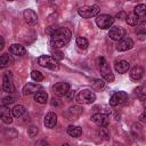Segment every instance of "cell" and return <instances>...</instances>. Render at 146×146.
Wrapping results in <instances>:
<instances>
[{"label":"cell","instance_id":"39","mask_svg":"<svg viewBox=\"0 0 146 146\" xmlns=\"http://www.w3.org/2000/svg\"><path fill=\"white\" fill-rule=\"evenodd\" d=\"M130 1H131V0H130Z\"/></svg>","mask_w":146,"mask_h":146},{"label":"cell","instance_id":"17","mask_svg":"<svg viewBox=\"0 0 146 146\" xmlns=\"http://www.w3.org/2000/svg\"><path fill=\"white\" fill-rule=\"evenodd\" d=\"M57 124V115L52 112H49L46 117H44V125L46 128H49V129H52L55 128V125Z\"/></svg>","mask_w":146,"mask_h":146},{"label":"cell","instance_id":"9","mask_svg":"<svg viewBox=\"0 0 146 146\" xmlns=\"http://www.w3.org/2000/svg\"><path fill=\"white\" fill-rule=\"evenodd\" d=\"M81 114H82V107L79 105H73V106L68 107V110H66V112L64 113V116L68 121H74V120L79 119Z\"/></svg>","mask_w":146,"mask_h":146},{"label":"cell","instance_id":"26","mask_svg":"<svg viewBox=\"0 0 146 146\" xmlns=\"http://www.w3.org/2000/svg\"><path fill=\"white\" fill-rule=\"evenodd\" d=\"M76 46L80 48V49H87L88 48V46H89V43H88V40L87 39H84V38H82V36H79V38H76Z\"/></svg>","mask_w":146,"mask_h":146},{"label":"cell","instance_id":"1","mask_svg":"<svg viewBox=\"0 0 146 146\" xmlns=\"http://www.w3.org/2000/svg\"><path fill=\"white\" fill-rule=\"evenodd\" d=\"M71 31L67 27H57L50 34V43L54 48H63L71 40Z\"/></svg>","mask_w":146,"mask_h":146},{"label":"cell","instance_id":"7","mask_svg":"<svg viewBox=\"0 0 146 146\" xmlns=\"http://www.w3.org/2000/svg\"><path fill=\"white\" fill-rule=\"evenodd\" d=\"M2 89L8 94H13L15 91V86L13 82V74L10 71H6L2 75Z\"/></svg>","mask_w":146,"mask_h":146},{"label":"cell","instance_id":"21","mask_svg":"<svg viewBox=\"0 0 146 146\" xmlns=\"http://www.w3.org/2000/svg\"><path fill=\"white\" fill-rule=\"evenodd\" d=\"M67 133L73 138H78L82 135V129L78 125H70L67 128Z\"/></svg>","mask_w":146,"mask_h":146},{"label":"cell","instance_id":"5","mask_svg":"<svg viewBox=\"0 0 146 146\" xmlns=\"http://www.w3.org/2000/svg\"><path fill=\"white\" fill-rule=\"evenodd\" d=\"M76 100L80 104H91L96 100V95L89 89H83L76 95Z\"/></svg>","mask_w":146,"mask_h":146},{"label":"cell","instance_id":"19","mask_svg":"<svg viewBox=\"0 0 146 146\" xmlns=\"http://www.w3.org/2000/svg\"><path fill=\"white\" fill-rule=\"evenodd\" d=\"M34 100L39 104H46L48 102V94L40 89L36 92H34Z\"/></svg>","mask_w":146,"mask_h":146},{"label":"cell","instance_id":"2","mask_svg":"<svg viewBox=\"0 0 146 146\" xmlns=\"http://www.w3.org/2000/svg\"><path fill=\"white\" fill-rule=\"evenodd\" d=\"M97 63H98V67L100 70V74H102L103 79L107 82H113L114 81V74L112 73L111 66L106 62V59L104 57H99L97 59Z\"/></svg>","mask_w":146,"mask_h":146},{"label":"cell","instance_id":"34","mask_svg":"<svg viewBox=\"0 0 146 146\" xmlns=\"http://www.w3.org/2000/svg\"><path fill=\"white\" fill-rule=\"evenodd\" d=\"M58 99H56V98H52L51 99V105H59V103L57 102Z\"/></svg>","mask_w":146,"mask_h":146},{"label":"cell","instance_id":"4","mask_svg":"<svg viewBox=\"0 0 146 146\" xmlns=\"http://www.w3.org/2000/svg\"><path fill=\"white\" fill-rule=\"evenodd\" d=\"M99 13V6L92 5V6H82L78 9V14L82 18H91L97 16Z\"/></svg>","mask_w":146,"mask_h":146},{"label":"cell","instance_id":"36","mask_svg":"<svg viewBox=\"0 0 146 146\" xmlns=\"http://www.w3.org/2000/svg\"><path fill=\"white\" fill-rule=\"evenodd\" d=\"M0 120H1V115H0Z\"/></svg>","mask_w":146,"mask_h":146},{"label":"cell","instance_id":"38","mask_svg":"<svg viewBox=\"0 0 146 146\" xmlns=\"http://www.w3.org/2000/svg\"><path fill=\"white\" fill-rule=\"evenodd\" d=\"M50 1H54V0H50Z\"/></svg>","mask_w":146,"mask_h":146},{"label":"cell","instance_id":"29","mask_svg":"<svg viewBox=\"0 0 146 146\" xmlns=\"http://www.w3.org/2000/svg\"><path fill=\"white\" fill-rule=\"evenodd\" d=\"M38 132H39V129H38V127H35V125H31V127L27 129V135H29L30 137L36 136Z\"/></svg>","mask_w":146,"mask_h":146},{"label":"cell","instance_id":"28","mask_svg":"<svg viewBox=\"0 0 146 146\" xmlns=\"http://www.w3.org/2000/svg\"><path fill=\"white\" fill-rule=\"evenodd\" d=\"M31 78H32V80H34V81H36V82H40V81L43 80V74H42L41 72L34 70V71L31 72Z\"/></svg>","mask_w":146,"mask_h":146},{"label":"cell","instance_id":"6","mask_svg":"<svg viewBox=\"0 0 146 146\" xmlns=\"http://www.w3.org/2000/svg\"><path fill=\"white\" fill-rule=\"evenodd\" d=\"M113 23H114V18L110 15L103 14V15H97L96 16V24L102 30L110 29L113 25Z\"/></svg>","mask_w":146,"mask_h":146},{"label":"cell","instance_id":"14","mask_svg":"<svg viewBox=\"0 0 146 146\" xmlns=\"http://www.w3.org/2000/svg\"><path fill=\"white\" fill-rule=\"evenodd\" d=\"M23 15H24L25 22H26L29 25L33 26V25H35V24L38 23V15H36L35 11H33L32 9H25L24 13H23Z\"/></svg>","mask_w":146,"mask_h":146},{"label":"cell","instance_id":"30","mask_svg":"<svg viewBox=\"0 0 146 146\" xmlns=\"http://www.w3.org/2000/svg\"><path fill=\"white\" fill-rule=\"evenodd\" d=\"M15 97H13V96H9V97H5L3 99H2V103H3V105H10V104H13L14 102H15Z\"/></svg>","mask_w":146,"mask_h":146},{"label":"cell","instance_id":"15","mask_svg":"<svg viewBox=\"0 0 146 146\" xmlns=\"http://www.w3.org/2000/svg\"><path fill=\"white\" fill-rule=\"evenodd\" d=\"M9 52H10L11 55L16 56V57H22V56L25 55L26 50H25V48H24L22 44L14 43V44H11V46L9 47Z\"/></svg>","mask_w":146,"mask_h":146},{"label":"cell","instance_id":"11","mask_svg":"<svg viewBox=\"0 0 146 146\" xmlns=\"http://www.w3.org/2000/svg\"><path fill=\"white\" fill-rule=\"evenodd\" d=\"M108 36L114 41H119L125 36V30L123 27H120V26L112 27L108 32Z\"/></svg>","mask_w":146,"mask_h":146},{"label":"cell","instance_id":"31","mask_svg":"<svg viewBox=\"0 0 146 146\" xmlns=\"http://www.w3.org/2000/svg\"><path fill=\"white\" fill-rule=\"evenodd\" d=\"M94 84L96 86L97 89H99V88L104 87V81L103 80H94Z\"/></svg>","mask_w":146,"mask_h":146},{"label":"cell","instance_id":"35","mask_svg":"<svg viewBox=\"0 0 146 146\" xmlns=\"http://www.w3.org/2000/svg\"><path fill=\"white\" fill-rule=\"evenodd\" d=\"M139 120H140L141 122H144V121H145V113H143V114L140 115V117H139Z\"/></svg>","mask_w":146,"mask_h":146},{"label":"cell","instance_id":"16","mask_svg":"<svg viewBox=\"0 0 146 146\" xmlns=\"http://www.w3.org/2000/svg\"><path fill=\"white\" fill-rule=\"evenodd\" d=\"M143 75H144V68L139 65H136L130 70V78L133 81H139L143 78Z\"/></svg>","mask_w":146,"mask_h":146},{"label":"cell","instance_id":"23","mask_svg":"<svg viewBox=\"0 0 146 146\" xmlns=\"http://www.w3.org/2000/svg\"><path fill=\"white\" fill-rule=\"evenodd\" d=\"M25 112H26V110H25V107H24L23 105H16V106L11 110L13 116H15V117H21V116H23V115L25 114Z\"/></svg>","mask_w":146,"mask_h":146},{"label":"cell","instance_id":"24","mask_svg":"<svg viewBox=\"0 0 146 146\" xmlns=\"http://www.w3.org/2000/svg\"><path fill=\"white\" fill-rule=\"evenodd\" d=\"M125 21L131 26H136L139 24V17L136 14H129L128 16H125Z\"/></svg>","mask_w":146,"mask_h":146},{"label":"cell","instance_id":"25","mask_svg":"<svg viewBox=\"0 0 146 146\" xmlns=\"http://www.w3.org/2000/svg\"><path fill=\"white\" fill-rule=\"evenodd\" d=\"M133 14H136L138 17H144L145 14H146V6L144 3H140V5H137L133 9Z\"/></svg>","mask_w":146,"mask_h":146},{"label":"cell","instance_id":"33","mask_svg":"<svg viewBox=\"0 0 146 146\" xmlns=\"http://www.w3.org/2000/svg\"><path fill=\"white\" fill-rule=\"evenodd\" d=\"M3 47H5V40H3V38L0 35V50H2Z\"/></svg>","mask_w":146,"mask_h":146},{"label":"cell","instance_id":"22","mask_svg":"<svg viewBox=\"0 0 146 146\" xmlns=\"http://www.w3.org/2000/svg\"><path fill=\"white\" fill-rule=\"evenodd\" d=\"M11 63H13V58L9 55L5 54V55L0 56V68H5V67L9 66Z\"/></svg>","mask_w":146,"mask_h":146},{"label":"cell","instance_id":"27","mask_svg":"<svg viewBox=\"0 0 146 146\" xmlns=\"http://www.w3.org/2000/svg\"><path fill=\"white\" fill-rule=\"evenodd\" d=\"M1 120H2L3 123H6V124L13 123V113H11V111H10V110L7 111V112L1 116Z\"/></svg>","mask_w":146,"mask_h":146},{"label":"cell","instance_id":"37","mask_svg":"<svg viewBox=\"0 0 146 146\" xmlns=\"http://www.w3.org/2000/svg\"><path fill=\"white\" fill-rule=\"evenodd\" d=\"M8 1H13V0H8Z\"/></svg>","mask_w":146,"mask_h":146},{"label":"cell","instance_id":"8","mask_svg":"<svg viewBox=\"0 0 146 146\" xmlns=\"http://www.w3.org/2000/svg\"><path fill=\"white\" fill-rule=\"evenodd\" d=\"M127 100H128L127 92H124V91H116L110 98V105L111 106H119V105H122V104L127 103Z\"/></svg>","mask_w":146,"mask_h":146},{"label":"cell","instance_id":"13","mask_svg":"<svg viewBox=\"0 0 146 146\" xmlns=\"http://www.w3.org/2000/svg\"><path fill=\"white\" fill-rule=\"evenodd\" d=\"M68 90H70V84L67 82H58L54 86V92L59 97L67 95Z\"/></svg>","mask_w":146,"mask_h":146},{"label":"cell","instance_id":"18","mask_svg":"<svg viewBox=\"0 0 146 146\" xmlns=\"http://www.w3.org/2000/svg\"><path fill=\"white\" fill-rule=\"evenodd\" d=\"M42 87L40 86V84H35V83H27V84H25L24 87H23V90H22V92H23V95H32V94H34V92H36L38 90H40Z\"/></svg>","mask_w":146,"mask_h":146},{"label":"cell","instance_id":"10","mask_svg":"<svg viewBox=\"0 0 146 146\" xmlns=\"http://www.w3.org/2000/svg\"><path fill=\"white\" fill-rule=\"evenodd\" d=\"M91 121L94 123H96L98 127H107L110 123V117L107 114H103V113H96L91 116Z\"/></svg>","mask_w":146,"mask_h":146},{"label":"cell","instance_id":"3","mask_svg":"<svg viewBox=\"0 0 146 146\" xmlns=\"http://www.w3.org/2000/svg\"><path fill=\"white\" fill-rule=\"evenodd\" d=\"M38 64L42 67H46V68H49V70H58L59 67V64H58V60L52 57V56H47V55H43V56H40L38 58Z\"/></svg>","mask_w":146,"mask_h":146},{"label":"cell","instance_id":"12","mask_svg":"<svg viewBox=\"0 0 146 146\" xmlns=\"http://www.w3.org/2000/svg\"><path fill=\"white\" fill-rule=\"evenodd\" d=\"M133 47V41L130 38H123L121 40H119L117 44H116V49L119 51H127L129 49H131Z\"/></svg>","mask_w":146,"mask_h":146},{"label":"cell","instance_id":"32","mask_svg":"<svg viewBox=\"0 0 146 146\" xmlns=\"http://www.w3.org/2000/svg\"><path fill=\"white\" fill-rule=\"evenodd\" d=\"M54 57H55L56 59H62L64 56H63V54H62L60 51H55V52H54Z\"/></svg>","mask_w":146,"mask_h":146},{"label":"cell","instance_id":"20","mask_svg":"<svg viewBox=\"0 0 146 146\" xmlns=\"http://www.w3.org/2000/svg\"><path fill=\"white\" fill-rule=\"evenodd\" d=\"M129 67H130V64L127 60H120V62H116V64H115V71L120 74L128 72Z\"/></svg>","mask_w":146,"mask_h":146}]
</instances>
